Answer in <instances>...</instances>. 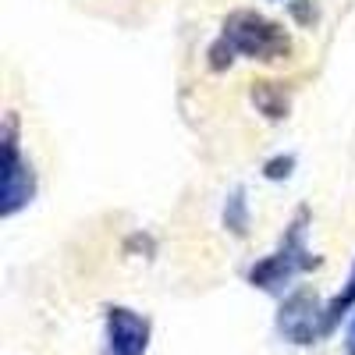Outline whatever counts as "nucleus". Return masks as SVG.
Segmentation results:
<instances>
[{
	"label": "nucleus",
	"instance_id": "nucleus-6",
	"mask_svg": "<svg viewBox=\"0 0 355 355\" xmlns=\"http://www.w3.org/2000/svg\"><path fill=\"white\" fill-rule=\"evenodd\" d=\"M352 313H355V263H352V270H348L341 291L327 299V313H323V316H327V338L341 327V320H348Z\"/></svg>",
	"mask_w": 355,
	"mask_h": 355
},
{
	"label": "nucleus",
	"instance_id": "nucleus-8",
	"mask_svg": "<svg viewBox=\"0 0 355 355\" xmlns=\"http://www.w3.org/2000/svg\"><path fill=\"white\" fill-rule=\"evenodd\" d=\"M252 100L256 107L270 117V121H281V117H288V96L281 93V89H274V82H259L252 89Z\"/></svg>",
	"mask_w": 355,
	"mask_h": 355
},
{
	"label": "nucleus",
	"instance_id": "nucleus-1",
	"mask_svg": "<svg viewBox=\"0 0 355 355\" xmlns=\"http://www.w3.org/2000/svg\"><path fill=\"white\" fill-rule=\"evenodd\" d=\"M291 53V36L288 28L274 18H266L259 11L239 8L231 11L220 25V36L210 46V68L224 71L234 61H263V64H277Z\"/></svg>",
	"mask_w": 355,
	"mask_h": 355
},
{
	"label": "nucleus",
	"instance_id": "nucleus-2",
	"mask_svg": "<svg viewBox=\"0 0 355 355\" xmlns=\"http://www.w3.org/2000/svg\"><path fill=\"white\" fill-rule=\"evenodd\" d=\"M306 231H309V210H306V206H299V210H295V217L288 220L277 249H274L270 256L256 259L249 270H245L249 288L266 291V295H284V291H291V284L299 281L302 274L316 270L320 256L309 252Z\"/></svg>",
	"mask_w": 355,
	"mask_h": 355
},
{
	"label": "nucleus",
	"instance_id": "nucleus-5",
	"mask_svg": "<svg viewBox=\"0 0 355 355\" xmlns=\"http://www.w3.org/2000/svg\"><path fill=\"white\" fill-rule=\"evenodd\" d=\"M153 341V320L121 306V302H110L103 309V355H146Z\"/></svg>",
	"mask_w": 355,
	"mask_h": 355
},
{
	"label": "nucleus",
	"instance_id": "nucleus-4",
	"mask_svg": "<svg viewBox=\"0 0 355 355\" xmlns=\"http://www.w3.org/2000/svg\"><path fill=\"white\" fill-rule=\"evenodd\" d=\"M0 150H4L0 153V217H15L36 199V171H33V164H28V157L21 153L15 117L4 121Z\"/></svg>",
	"mask_w": 355,
	"mask_h": 355
},
{
	"label": "nucleus",
	"instance_id": "nucleus-10",
	"mask_svg": "<svg viewBox=\"0 0 355 355\" xmlns=\"http://www.w3.org/2000/svg\"><path fill=\"white\" fill-rule=\"evenodd\" d=\"M341 355H355V313L345 323V338H341Z\"/></svg>",
	"mask_w": 355,
	"mask_h": 355
},
{
	"label": "nucleus",
	"instance_id": "nucleus-9",
	"mask_svg": "<svg viewBox=\"0 0 355 355\" xmlns=\"http://www.w3.org/2000/svg\"><path fill=\"white\" fill-rule=\"evenodd\" d=\"M295 167V157H274V160H266L263 164V174L270 178V182H281V178H288Z\"/></svg>",
	"mask_w": 355,
	"mask_h": 355
},
{
	"label": "nucleus",
	"instance_id": "nucleus-7",
	"mask_svg": "<svg viewBox=\"0 0 355 355\" xmlns=\"http://www.w3.org/2000/svg\"><path fill=\"white\" fill-rule=\"evenodd\" d=\"M220 220H224V231H231L234 239H245V234H249V220H252V214H249L245 189H234V192L224 199V214H220Z\"/></svg>",
	"mask_w": 355,
	"mask_h": 355
},
{
	"label": "nucleus",
	"instance_id": "nucleus-3",
	"mask_svg": "<svg viewBox=\"0 0 355 355\" xmlns=\"http://www.w3.org/2000/svg\"><path fill=\"white\" fill-rule=\"evenodd\" d=\"M327 302L313 288H291L281 295V306L274 316V331L281 341L295 348H309L327 338Z\"/></svg>",
	"mask_w": 355,
	"mask_h": 355
}]
</instances>
